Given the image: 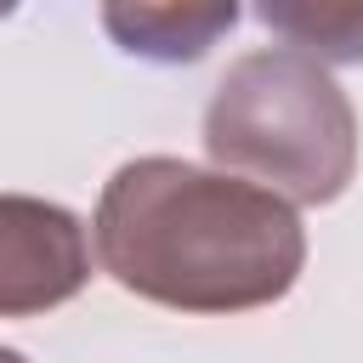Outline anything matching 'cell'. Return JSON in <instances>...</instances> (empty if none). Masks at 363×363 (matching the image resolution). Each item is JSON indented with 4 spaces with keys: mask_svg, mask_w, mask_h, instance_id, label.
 Segmentation results:
<instances>
[{
    "mask_svg": "<svg viewBox=\"0 0 363 363\" xmlns=\"http://www.w3.org/2000/svg\"><path fill=\"white\" fill-rule=\"evenodd\" d=\"M91 238L119 289L176 312L272 306L306 261V233L289 199L164 153L108 176Z\"/></svg>",
    "mask_w": 363,
    "mask_h": 363,
    "instance_id": "1",
    "label": "cell"
},
{
    "mask_svg": "<svg viewBox=\"0 0 363 363\" xmlns=\"http://www.w3.org/2000/svg\"><path fill=\"white\" fill-rule=\"evenodd\" d=\"M204 147L227 176L295 204H329L357 170V113L318 57L267 45L221 74L204 108Z\"/></svg>",
    "mask_w": 363,
    "mask_h": 363,
    "instance_id": "2",
    "label": "cell"
},
{
    "mask_svg": "<svg viewBox=\"0 0 363 363\" xmlns=\"http://www.w3.org/2000/svg\"><path fill=\"white\" fill-rule=\"evenodd\" d=\"M91 278V244L74 210L0 193V318H34L74 301Z\"/></svg>",
    "mask_w": 363,
    "mask_h": 363,
    "instance_id": "3",
    "label": "cell"
},
{
    "mask_svg": "<svg viewBox=\"0 0 363 363\" xmlns=\"http://www.w3.org/2000/svg\"><path fill=\"white\" fill-rule=\"evenodd\" d=\"M233 23L238 6H102V28L130 57H153V62H193Z\"/></svg>",
    "mask_w": 363,
    "mask_h": 363,
    "instance_id": "4",
    "label": "cell"
},
{
    "mask_svg": "<svg viewBox=\"0 0 363 363\" xmlns=\"http://www.w3.org/2000/svg\"><path fill=\"white\" fill-rule=\"evenodd\" d=\"M255 17L306 57L363 62V0H267Z\"/></svg>",
    "mask_w": 363,
    "mask_h": 363,
    "instance_id": "5",
    "label": "cell"
},
{
    "mask_svg": "<svg viewBox=\"0 0 363 363\" xmlns=\"http://www.w3.org/2000/svg\"><path fill=\"white\" fill-rule=\"evenodd\" d=\"M0 363H28L23 352H11V346H0Z\"/></svg>",
    "mask_w": 363,
    "mask_h": 363,
    "instance_id": "6",
    "label": "cell"
}]
</instances>
